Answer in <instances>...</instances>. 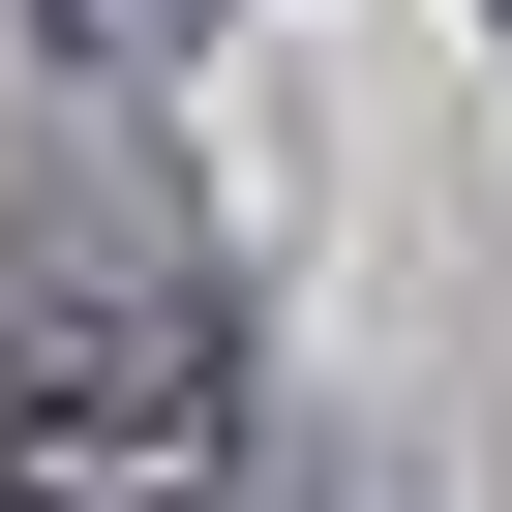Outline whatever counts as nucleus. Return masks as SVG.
Listing matches in <instances>:
<instances>
[{"instance_id":"nucleus-1","label":"nucleus","mask_w":512,"mask_h":512,"mask_svg":"<svg viewBox=\"0 0 512 512\" xmlns=\"http://www.w3.org/2000/svg\"><path fill=\"white\" fill-rule=\"evenodd\" d=\"M241 482V302L181 241H61L0 302V512H211Z\"/></svg>"},{"instance_id":"nucleus-2","label":"nucleus","mask_w":512,"mask_h":512,"mask_svg":"<svg viewBox=\"0 0 512 512\" xmlns=\"http://www.w3.org/2000/svg\"><path fill=\"white\" fill-rule=\"evenodd\" d=\"M181 31H211V0H61V61H181Z\"/></svg>"}]
</instances>
